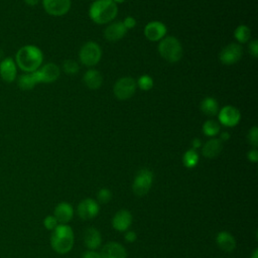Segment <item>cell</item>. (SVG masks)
Here are the masks:
<instances>
[{
  "instance_id": "cell-41",
  "label": "cell",
  "mask_w": 258,
  "mask_h": 258,
  "mask_svg": "<svg viewBox=\"0 0 258 258\" xmlns=\"http://www.w3.org/2000/svg\"><path fill=\"white\" fill-rule=\"evenodd\" d=\"M250 258H258V251H257V249H255V250L253 251V253H252V255H251Z\"/></svg>"
},
{
  "instance_id": "cell-34",
  "label": "cell",
  "mask_w": 258,
  "mask_h": 258,
  "mask_svg": "<svg viewBox=\"0 0 258 258\" xmlns=\"http://www.w3.org/2000/svg\"><path fill=\"white\" fill-rule=\"evenodd\" d=\"M249 51H250V53L254 57L258 56V41L256 39L250 41V43H249Z\"/></svg>"
},
{
  "instance_id": "cell-36",
  "label": "cell",
  "mask_w": 258,
  "mask_h": 258,
  "mask_svg": "<svg viewBox=\"0 0 258 258\" xmlns=\"http://www.w3.org/2000/svg\"><path fill=\"white\" fill-rule=\"evenodd\" d=\"M124 238H125V240L127 242L133 243L137 239V235H136V233L134 231H126Z\"/></svg>"
},
{
  "instance_id": "cell-4",
  "label": "cell",
  "mask_w": 258,
  "mask_h": 258,
  "mask_svg": "<svg viewBox=\"0 0 258 258\" xmlns=\"http://www.w3.org/2000/svg\"><path fill=\"white\" fill-rule=\"evenodd\" d=\"M158 52L168 62H177L182 56V46L174 36H164L158 43Z\"/></svg>"
},
{
  "instance_id": "cell-25",
  "label": "cell",
  "mask_w": 258,
  "mask_h": 258,
  "mask_svg": "<svg viewBox=\"0 0 258 258\" xmlns=\"http://www.w3.org/2000/svg\"><path fill=\"white\" fill-rule=\"evenodd\" d=\"M234 36L239 43H246L251 37V30L247 25L241 24L235 29Z\"/></svg>"
},
{
  "instance_id": "cell-22",
  "label": "cell",
  "mask_w": 258,
  "mask_h": 258,
  "mask_svg": "<svg viewBox=\"0 0 258 258\" xmlns=\"http://www.w3.org/2000/svg\"><path fill=\"white\" fill-rule=\"evenodd\" d=\"M84 83L85 85L92 90L99 89L102 86L103 83V76L102 74L94 69H89L85 74H84Z\"/></svg>"
},
{
  "instance_id": "cell-16",
  "label": "cell",
  "mask_w": 258,
  "mask_h": 258,
  "mask_svg": "<svg viewBox=\"0 0 258 258\" xmlns=\"http://www.w3.org/2000/svg\"><path fill=\"white\" fill-rule=\"evenodd\" d=\"M101 258H126L127 252L123 245L117 242L107 243L101 250Z\"/></svg>"
},
{
  "instance_id": "cell-10",
  "label": "cell",
  "mask_w": 258,
  "mask_h": 258,
  "mask_svg": "<svg viewBox=\"0 0 258 258\" xmlns=\"http://www.w3.org/2000/svg\"><path fill=\"white\" fill-rule=\"evenodd\" d=\"M38 83H52L56 81L60 75V69L53 62L45 63L35 71Z\"/></svg>"
},
{
  "instance_id": "cell-37",
  "label": "cell",
  "mask_w": 258,
  "mask_h": 258,
  "mask_svg": "<svg viewBox=\"0 0 258 258\" xmlns=\"http://www.w3.org/2000/svg\"><path fill=\"white\" fill-rule=\"evenodd\" d=\"M83 258H101V255L95 250H88L84 253Z\"/></svg>"
},
{
  "instance_id": "cell-8",
  "label": "cell",
  "mask_w": 258,
  "mask_h": 258,
  "mask_svg": "<svg viewBox=\"0 0 258 258\" xmlns=\"http://www.w3.org/2000/svg\"><path fill=\"white\" fill-rule=\"evenodd\" d=\"M243 55V48L239 43H229L220 52L219 58L222 63L230 66L238 62Z\"/></svg>"
},
{
  "instance_id": "cell-5",
  "label": "cell",
  "mask_w": 258,
  "mask_h": 258,
  "mask_svg": "<svg viewBox=\"0 0 258 258\" xmlns=\"http://www.w3.org/2000/svg\"><path fill=\"white\" fill-rule=\"evenodd\" d=\"M102 56V49L95 41H88L83 44L79 51V59L87 67L96 66Z\"/></svg>"
},
{
  "instance_id": "cell-6",
  "label": "cell",
  "mask_w": 258,
  "mask_h": 258,
  "mask_svg": "<svg viewBox=\"0 0 258 258\" xmlns=\"http://www.w3.org/2000/svg\"><path fill=\"white\" fill-rule=\"evenodd\" d=\"M153 182V173L150 169L148 168H142L140 169L133 180L132 184V189L135 196L137 197H142L145 196Z\"/></svg>"
},
{
  "instance_id": "cell-21",
  "label": "cell",
  "mask_w": 258,
  "mask_h": 258,
  "mask_svg": "<svg viewBox=\"0 0 258 258\" xmlns=\"http://www.w3.org/2000/svg\"><path fill=\"white\" fill-rule=\"evenodd\" d=\"M223 149V143L218 138H212L208 140L202 148V153L207 158H215L217 157Z\"/></svg>"
},
{
  "instance_id": "cell-32",
  "label": "cell",
  "mask_w": 258,
  "mask_h": 258,
  "mask_svg": "<svg viewBox=\"0 0 258 258\" xmlns=\"http://www.w3.org/2000/svg\"><path fill=\"white\" fill-rule=\"evenodd\" d=\"M43 225H44L45 229L53 231L55 229V227L58 225V222H57V220L55 219V217L53 215L52 216H46L43 220Z\"/></svg>"
},
{
  "instance_id": "cell-9",
  "label": "cell",
  "mask_w": 258,
  "mask_h": 258,
  "mask_svg": "<svg viewBox=\"0 0 258 258\" xmlns=\"http://www.w3.org/2000/svg\"><path fill=\"white\" fill-rule=\"evenodd\" d=\"M218 119L220 124L226 127H234L240 122L241 113L236 107L228 105L219 110Z\"/></svg>"
},
{
  "instance_id": "cell-3",
  "label": "cell",
  "mask_w": 258,
  "mask_h": 258,
  "mask_svg": "<svg viewBox=\"0 0 258 258\" xmlns=\"http://www.w3.org/2000/svg\"><path fill=\"white\" fill-rule=\"evenodd\" d=\"M74 241L73 229L67 224H58L52 231L50 237V245L58 254L70 252L74 246Z\"/></svg>"
},
{
  "instance_id": "cell-29",
  "label": "cell",
  "mask_w": 258,
  "mask_h": 258,
  "mask_svg": "<svg viewBox=\"0 0 258 258\" xmlns=\"http://www.w3.org/2000/svg\"><path fill=\"white\" fill-rule=\"evenodd\" d=\"M62 70L68 75H75L79 72L80 67L76 60L73 59H66L62 63Z\"/></svg>"
},
{
  "instance_id": "cell-42",
  "label": "cell",
  "mask_w": 258,
  "mask_h": 258,
  "mask_svg": "<svg viewBox=\"0 0 258 258\" xmlns=\"http://www.w3.org/2000/svg\"><path fill=\"white\" fill-rule=\"evenodd\" d=\"M112 1H113V2H115V3L117 4V3H122V2H124L125 0H112Z\"/></svg>"
},
{
  "instance_id": "cell-20",
  "label": "cell",
  "mask_w": 258,
  "mask_h": 258,
  "mask_svg": "<svg viewBox=\"0 0 258 258\" xmlns=\"http://www.w3.org/2000/svg\"><path fill=\"white\" fill-rule=\"evenodd\" d=\"M73 215H74V210L72 206L64 202L59 203L55 207L53 212V216L55 217V219L59 224H67L68 222H70L73 218Z\"/></svg>"
},
{
  "instance_id": "cell-30",
  "label": "cell",
  "mask_w": 258,
  "mask_h": 258,
  "mask_svg": "<svg viewBox=\"0 0 258 258\" xmlns=\"http://www.w3.org/2000/svg\"><path fill=\"white\" fill-rule=\"evenodd\" d=\"M98 202L101 204H107L112 199V194L108 188H101L97 194Z\"/></svg>"
},
{
  "instance_id": "cell-24",
  "label": "cell",
  "mask_w": 258,
  "mask_h": 258,
  "mask_svg": "<svg viewBox=\"0 0 258 258\" xmlns=\"http://www.w3.org/2000/svg\"><path fill=\"white\" fill-rule=\"evenodd\" d=\"M201 111L207 116H215L219 112V103L213 97H206L200 104Z\"/></svg>"
},
{
  "instance_id": "cell-31",
  "label": "cell",
  "mask_w": 258,
  "mask_h": 258,
  "mask_svg": "<svg viewBox=\"0 0 258 258\" xmlns=\"http://www.w3.org/2000/svg\"><path fill=\"white\" fill-rule=\"evenodd\" d=\"M248 142L253 146V148H256L258 145V128L256 126H253L247 135Z\"/></svg>"
},
{
  "instance_id": "cell-15",
  "label": "cell",
  "mask_w": 258,
  "mask_h": 258,
  "mask_svg": "<svg viewBox=\"0 0 258 258\" xmlns=\"http://www.w3.org/2000/svg\"><path fill=\"white\" fill-rule=\"evenodd\" d=\"M132 224V215L127 210L118 211L112 219V226L119 232H124L129 229Z\"/></svg>"
},
{
  "instance_id": "cell-13",
  "label": "cell",
  "mask_w": 258,
  "mask_h": 258,
  "mask_svg": "<svg viewBox=\"0 0 258 258\" xmlns=\"http://www.w3.org/2000/svg\"><path fill=\"white\" fill-rule=\"evenodd\" d=\"M0 77L6 83H12L17 77V66L12 57H5L0 61Z\"/></svg>"
},
{
  "instance_id": "cell-11",
  "label": "cell",
  "mask_w": 258,
  "mask_h": 258,
  "mask_svg": "<svg viewBox=\"0 0 258 258\" xmlns=\"http://www.w3.org/2000/svg\"><path fill=\"white\" fill-rule=\"evenodd\" d=\"M78 215L83 220H91L94 219L100 211V206L97 201L94 199H85L80 202L78 205Z\"/></svg>"
},
{
  "instance_id": "cell-12",
  "label": "cell",
  "mask_w": 258,
  "mask_h": 258,
  "mask_svg": "<svg viewBox=\"0 0 258 258\" xmlns=\"http://www.w3.org/2000/svg\"><path fill=\"white\" fill-rule=\"evenodd\" d=\"M45 12L52 16H62L71 8V0H42Z\"/></svg>"
},
{
  "instance_id": "cell-7",
  "label": "cell",
  "mask_w": 258,
  "mask_h": 258,
  "mask_svg": "<svg viewBox=\"0 0 258 258\" xmlns=\"http://www.w3.org/2000/svg\"><path fill=\"white\" fill-rule=\"evenodd\" d=\"M137 88L136 81L131 77L120 78L113 87V92L118 100L124 101L131 98Z\"/></svg>"
},
{
  "instance_id": "cell-19",
  "label": "cell",
  "mask_w": 258,
  "mask_h": 258,
  "mask_svg": "<svg viewBox=\"0 0 258 258\" xmlns=\"http://www.w3.org/2000/svg\"><path fill=\"white\" fill-rule=\"evenodd\" d=\"M218 247L225 252H232L236 248V240L234 236L226 231L219 232L216 237Z\"/></svg>"
},
{
  "instance_id": "cell-27",
  "label": "cell",
  "mask_w": 258,
  "mask_h": 258,
  "mask_svg": "<svg viewBox=\"0 0 258 258\" xmlns=\"http://www.w3.org/2000/svg\"><path fill=\"white\" fill-rule=\"evenodd\" d=\"M203 132L206 136L214 137L220 132V123L216 120L209 119L203 125Z\"/></svg>"
},
{
  "instance_id": "cell-18",
  "label": "cell",
  "mask_w": 258,
  "mask_h": 258,
  "mask_svg": "<svg viewBox=\"0 0 258 258\" xmlns=\"http://www.w3.org/2000/svg\"><path fill=\"white\" fill-rule=\"evenodd\" d=\"M84 243L89 250H95L99 248L102 243L100 232L93 227L87 228L84 232Z\"/></svg>"
},
{
  "instance_id": "cell-28",
  "label": "cell",
  "mask_w": 258,
  "mask_h": 258,
  "mask_svg": "<svg viewBox=\"0 0 258 258\" xmlns=\"http://www.w3.org/2000/svg\"><path fill=\"white\" fill-rule=\"evenodd\" d=\"M136 84L142 91H149L153 87V80L148 75H142L139 77Z\"/></svg>"
},
{
  "instance_id": "cell-39",
  "label": "cell",
  "mask_w": 258,
  "mask_h": 258,
  "mask_svg": "<svg viewBox=\"0 0 258 258\" xmlns=\"http://www.w3.org/2000/svg\"><path fill=\"white\" fill-rule=\"evenodd\" d=\"M230 139V134L228 132H223L221 133L220 135V140L223 142V141H228Z\"/></svg>"
},
{
  "instance_id": "cell-26",
  "label": "cell",
  "mask_w": 258,
  "mask_h": 258,
  "mask_svg": "<svg viewBox=\"0 0 258 258\" xmlns=\"http://www.w3.org/2000/svg\"><path fill=\"white\" fill-rule=\"evenodd\" d=\"M199 162V154L198 152L190 148L186 150L182 155V163L186 168H194Z\"/></svg>"
},
{
  "instance_id": "cell-17",
  "label": "cell",
  "mask_w": 258,
  "mask_h": 258,
  "mask_svg": "<svg viewBox=\"0 0 258 258\" xmlns=\"http://www.w3.org/2000/svg\"><path fill=\"white\" fill-rule=\"evenodd\" d=\"M127 29L121 21L109 24L104 30V37L109 41H117L125 36Z\"/></svg>"
},
{
  "instance_id": "cell-35",
  "label": "cell",
  "mask_w": 258,
  "mask_h": 258,
  "mask_svg": "<svg viewBox=\"0 0 258 258\" xmlns=\"http://www.w3.org/2000/svg\"><path fill=\"white\" fill-rule=\"evenodd\" d=\"M247 158L251 162H257L258 160V151L256 148H253L247 152Z\"/></svg>"
},
{
  "instance_id": "cell-23",
  "label": "cell",
  "mask_w": 258,
  "mask_h": 258,
  "mask_svg": "<svg viewBox=\"0 0 258 258\" xmlns=\"http://www.w3.org/2000/svg\"><path fill=\"white\" fill-rule=\"evenodd\" d=\"M17 84H18V87L23 91L32 90L36 86V84H38V80L35 72L25 73L21 75L17 80Z\"/></svg>"
},
{
  "instance_id": "cell-33",
  "label": "cell",
  "mask_w": 258,
  "mask_h": 258,
  "mask_svg": "<svg viewBox=\"0 0 258 258\" xmlns=\"http://www.w3.org/2000/svg\"><path fill=\"white\" fill-rule=\"evenodd\" d=\"M123 25L125 26V28L128 30V29H132L136 26L137 22H136V19L133 17V16H127L124 18V20L122 21Z\"/></svg>"
},
{
  "instance_id": "cell-1",
  "label": "cell",
  "mask_w": 258,
  "mask_h": 258,
  "mask_svg": "<svg viewBox=\"0 0 258 258\" xmlns=\"http://www.w3.org/2000/svg\"><path fill=\"white\" fill-rule=\"evenodd\" d=\"M15 63L24 73L37 71L43 61V53L39 47L32 44L21 46L15 54Z\"/></svg>"
},
{
  "instance_id": "cell-38",
  "label": "cell",
  "mask_w": 258,
  "mask_h": 258,
  "mask_svg": "<svg viewBox=\"0 0 258 258\" xmlns=\"http://www.w3.org/2000/svg\"><path fill=\"white\" fill-rule=\"evenodd\" d=\"M191 146H192V149L196 150V149H198V148H200L202 146V141L199 138H195L191 141Z\"/></svg>"
},
{
  "instance_id": "cell-2",
  "label": "cell",
  "mask_w": 258,
  "mask_h": 258,
  "mask_svg": "<svg viewBox=\"0 0 258 258\" xmlns=\"http://www.w3.org/2000/svg\"><path fill=\"white\" fill-rule=\"evenodd\" d=\"M118 13V7L112 0H96L89 9L90 18L97 24L111 22Z\"/></svg>"
},
{
  "instance_id": "cell-14",
  "label": "cell",
  "mask_w": 258,
  "mask_h": 258,
  "mask_svg": "<svg viewBox=\"0 0 258 258\" xmlns=\"http://www.w3.org/2000/svg\"><path fill=\"white\" fill-rule=\"evenodd\" d=\"M166 26L160 21H151L144 28V35L151 41H159L166 34Z\"/></svg>"
},
{
  "instance_id": "cell-40",
  "label": "cell",
  "mask_w": 258,
  "mask_h": 258,
  "mask_svg": "<svg viewBox=\"0 0 258 258\" xmlns=\"http://www.w3.org/2000/svg\"><path fill=\"white\" fill-rule=\"evenodd\" d=\"M27 5H29V6H35V5H37L38 3H39V1L40 0H23Z\"/></svg>"
}]
</instances>
